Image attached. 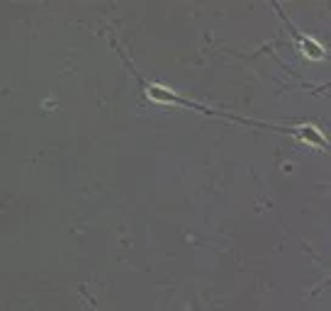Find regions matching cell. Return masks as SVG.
I'll use <instances>...</instances> for the list:
<instances>
[{
	"instance_id": "obj_2",
	"label": "cell",
	"mask_w": 331,
	"mask_h": 311,
	"mask_svg": "<svg viewBox=\"0 0 331 311\" xmlns=\"http://www.w3.org/2000/svg\"><path fill=\"white\" fill-rule=\"evenodd\" d=\"M283 20H285V15H283ZM287 22V20H285ZM287 27H290V32H292V37H295V42H297L299 51H302V56H307L309 61H321L324 56H326V49L319 44V42H314L309 34H302L295 29V24L287 22Z\"/></svg>"
},
{
	"instance_id": "obj_1",
	"label": "cell",
	"mask_w": 331,
	"mask_h": 311,
	"mask_svg": "<svg viewBox=\"0 0 331 311\" xmlns=\"http://www.w3.org/2000/svg\"><path fill=\"white\" fill-rule=\"evenodd\" d=\"M144 92H146L149 100L158 102V105H180V107H190V110H200V112H205V114H210L202 105H195V102L180 98V95H176L173 90L161 85V83H146V85H144Z\"/></svg>"
},
{
	"instance_id": "obj_3",
	"label": "cell",
	"mask_w": 331,
	"mask_h": 311,
	"mask_svg": "<svg viewBox=\"0 0 331 311\" xmlns=\"http://www.w3.org/2000/svg\"><path fill=\"white\" fill-rule=\"evenodd\" d=\"M290 134H295L299 141H305V144H309V146L329 148L331 151V146H329V141L324 139V134H321L317 127H312V124H302V127H297V129H290Z\"/></svg>"
}]
</instances>
